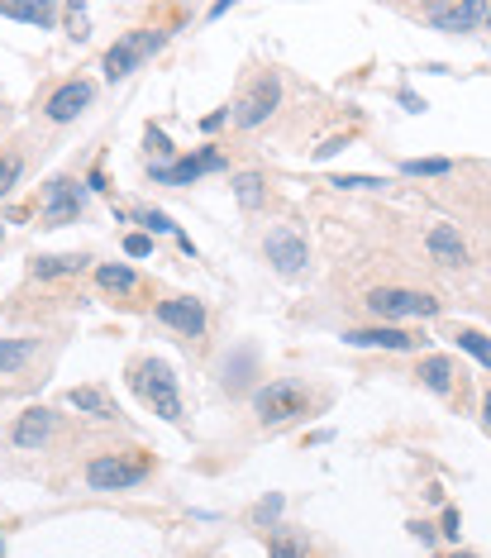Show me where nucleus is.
<instances>
[{"label":"nucleus","mask_w":491,"mask_h":558,"mask_svg":"<svg viewBox=\"0 0 491 558\" xmlns=\"http://www.w3.org/2000/svg\"><path fill=\"white\" fill-rule=\"evenodd\" d=\"M487 29H491V10H487Z\"/></svg>","instance_id":"4c0bfd02"},{"label":"nucleus","mask_w":491,"mask_h":558,"mask_svg":"<svg viewBox=\"0 0 491 558\" xmlns=\"http://www.w3.org/2000/svg\"><path fill=\"white\" fill-rule=\"evenodd\" d=\"M220 167H224V153L205 148V153H196V158H181V162H158V167H153V181H162V187H191L196 177L220 172Z\"/></svg>","instance_id":"6e6552de"},{"label":"nucleus","mask_w":491,"mask_h":558,"mask_svg":"<svg viewBox=\"0 0 491 558\" xmlns=\"http://www.w3.org/2000/svg\"><path fill=\"white\" fill-rule=\"evenodd\" d=\"M162 44H167V29H134V34H124L120 44L105 53V77L110 81H124L138 62H148Z\"/></svg>","instance_id":"7ed1b4c3"},{"label":"nucleus","mask_w":491,"mask_h":558,"mask_svg":"<svg viewBox=\"0 0 491 558\" xmlns=\"http://www.w3.org/2000/svg\"><path fill=\"white\" fill-rule=\"evenodd\" d=\"M439 535L458 544V535H462V521H458V511H444V529H439Z\"/></svg>","instance_id":"c756f323"},{"label":"nucleus","mask_w":491,"mask_h":558,"mask_svg":"<svg viewBox=\"0 0 491 558\" xmlns=\"http://www.w3.org/2000/svg\"><path fill=\"white\" fill-rule=\"evenodd\" d=\"M158 320H162V325H172V329H181L187 339H201V334H205V305L191 301V296L162 301L158 305Z\"/></svg>","instance_id":"9d476101"},{"label":"nucleus","mask_w":491,"mask_h":558,"mask_svg":"<svg viewBox=\"0 0 491 558\" xmlns=\"http://www.w3.org/2000/svg\"><path fill=\"white\" fill-rule=\"evenodd\" d=\"M334 187H348V191H372V187H387L382 177H354V172H344V177H334Z\"/></svg>","instance_id":"bb28decb"},{"label":"nucleus","mask_w":491,"mask_h":558,"mask_svg":"<svg viewBox=\"0 0 491 558\" xmlns=\"http://www.w3.org/2000/svg\"><path fill=\"white\" fill-rule=\"evenodd\" d=\"M425 244H429L434 262H444V268H462V262H468V244L458 239V229H454V225H434Z\"/></svg>","instance_id":"4468645a"},{"label":"nucleus","mask_w":491,"mask_h":558,"mask_svg":"<svg viewBox=\"0 0 491 558\" xmlns=\"http://www.w3.org/2000/svg\"><path fill=\"white\" fill-rule=\"evenodd\" d=\"M234 196H238V205H244V211H258V205L268 201V187H262L258 172H238V177H234Z\"/></svg>","instance_id":"412c9836"},{"label":"nucleus","mask_w":491,"mask_h":558,"mask_svg":"<svg viewBox=\"0 0 491 558\" xmlns=\"http://www.w3.org/2000/svg\"><path fill=\"white\" fill-rule=\"evenodd\" d=\"M91 96H96L91 81H67V87H58V91L48 96V105H44V110H48V120H53V124H67V120H77L81 110L91 105Z\"/></svg>","instance_id":"9b49d317"},{"label":"nucleus","mask_w":491,"mask_h":558,"mask_svg":"<svg viewBox=\"0 0 491 558\" xmlns=\"http://www.w3.org/2000/svg\"><path fill=\"white\" fill-rule=\"evenodd\" d=\"M420 382H425L429 387V392H448V387H454V362H448V358H425V362H420Z\"/></svg>","instance_id":"aec40b11"},{"label":"nucleus","mask_w":491,"mask_h":558,"mask_svg":"<svg viewBox=\"0 0 491 558\" xmlns=\"http://www.w3.org/2000/svg\"><path fill=\"white\" fill-rule=\"evenodd\" d=\"M277 511H282V496H268V501L258 506V521H262V525H268V521H277Z\"/></svg>","instance_id":"473e14b6"},{"label":"nucleus","mask_w":491,"mask_h":558,"mask_svg":"<svg viewBox=\"0 0 491 558\" xmlns=\"http://www.w3.org/2000/svg\"><path fill=\"white\" fill-rule=\"evenodd\" d=\"M458 348L462 354H472L482 368H491V339L487 334H477V329H458Z\"/></svg>","instance_id":"5701e85b"},{"label":"nucleus","mask_w":491,"mask_h":558,"mask_svg":"<svg viewBox=\"0 0 491 558\" xmlns=\"http://www.w3.org/2000/svg\"><path fill=\"white\" fill-rule=\"evenodd\" d=\"M448 558H477V554H448Z\"/></svg>","instance_id":"e433bc0d"},{"label":"nucleus","mask_w":491,"mask_h":558,"mask_svg":"<svg viewBox=\"0 0 491 558\" xmlns=\"http://www.w3.org/2000/svg\"><path fill=\"white\" fill-rule=\"evenodd\" d=\"M138 225L153 229V234H177V225H172V220H167L162 211H138Z\"/></svg>","instance_id":"a878e982"},{"label":"nucleus","mask_w":491,"mask_h":558,"mask_svg":"<svg viewBox=\"0 0 491 558\" xmlns=\"http://www.w3.org/2000/svg\"><path fill=\"white\" fill-rule=\"evenodd\" d=\"M134 392L153 406V415H162V421H181V396H177V378L172 368H167L162 358H148L134 368Z\"/></svg>","instance_id":"f03ea898"},{"label":"nucleus","mask_w":491,"mask_h":558,"mask_svg":"<svg viewBox=\"0 0 491 558\" xmlns=\"http://www.w3.org/2000/svg\"><path fill=\"white\" fill-rule=\"evenodd\" d=\"M67 406L87 411V415H96V421H115V406H110L105 392H96V387H77V392H67Z\"/></svg>","instance_id":"dca6fc26"},{"label":"nucleus","mask_w":491,"mask_h":558,"mask_svg":"<svg viewBox=\"0 0 491 558\" xmlns=\"http://www.w3.org/2000/svg\"><path fill=\"white\" fill-rule=\"evenodd\" d=\"M339 148H344V138H329V144H325V148H315V158H320V162H325V158H334V153H339Z\"/></svg>","instance_id":"f704fd0d"},{"label":"nucleus","mask_w":491,"mask_h":558,"mask_svg":"<svg viewBox=\"0 0 491 558\" xmlns=\"http://www.w3.org/2000/svg\"><path fill=\"white\" fill-rule=\"evenodd\" d=\"M87 262L91 258H81V254H53V258H38L34 262V277H77Z\"/></svg>","instance_id":"a211bd4d"},{"label":"nucleus","mask_w":491,"mask_h":558,"mask_svg":"<svg viewBox=\"0 0 491 558\" xmlns=\"http://www.w3.org/2000/svg\"><path fill=\"white\" fill-rule=\"evenodd\" d=\"M368 311L377 320H425L439 311V301L425 296V291H405V287H377L368 291Z\"/></svg>","instance_id":"20e7f679"},{"label":"nucleus","mask_w":491,"mask_h":558,"mask_svg":"<svg viewBox=\"0 0 491 558\" xmlns=\"http://www.w3.org/2000/svg\"><path fill=\"white\" fill-rule=\"evenodd\" d=\"M277 101H282V81H277L272 72H268V77H258V81H254V91H248L244 101H238L234 124H238V129H258V124L277 110Z\"/></svg>","instance_id":"423d86ee"},{"label":"nucleus","mask_w":491,"mask_h":558,"mask_svg":"<svg viewBox=\"0 0 491 558\" xmlns=\"http://www.w3.org/2000/svg\"><path fill=\"white\" fill-rule=\"evenodd\" d=\"M262 248H268V262H272L277 272H301L305 268V239H301L296 229H287V225L272 229Z\"/></svg>","instance_id":"1a4fd4ad"},{"label":"nucleus","mask_w":491,"mask_h":558,"mask_svg":"<svg viewBox=\"0 0 491 558\" xmlns=\"http://www.w3.org/2000/svg\"><path fill=\"white\" fill-rule=\"evenodd\" d=\"M96 282H101L105 291L129 296V291L138 287V277H134V268H124V262H105V268H96Z\"/></svg>","instance_id":"6ab92c4d"},{"label":"nucleus","mask_w":491,"mask_h":558,"mask_svg":"<svg viewBox=\"0 0 491 558\" xmlns=\"http://www.w3.org/2000/svg\"><path fill=\"white\" fill-rule=\"evenodd\" d=\"M124 254H129V258H148L153 239H148V234H129V239H124Z\"/></svg>","instance_id":"cd10ccee"},{"label":"nucleus","mask_w":491,"mask_h":558,"mask_svg":"<svg viewBox=\"0 0 491 558\" xmlns=\"http://www.w3.org/2000/svg\"><path fill=\"white\" fill-rule=\"evenodd\" d=\"M272 558H305L291 539H272Z\"/></svg>","instance_id":"2f4dec72"},{"label":"nucleus","mask_w":491,"mask_h":558,"mask_svg":"<svg viewBox=\"0 0 491 558\" xmlns=\"http://www.w3.org/2000/svg\"><path fill=\"white\" fill-rule=\"evenodd\" d=\"M482 415H487V429H491V392H487V406H482Z\"/></svg>","instance_id":"c9c22d12"},{"label":"nucleus","mask_w":491,"mask_h":558,"mask_svg":"<svg viewBox=\"0 0 491 558\" xmlns=\"http://www.w3.org/2000/svg\"><path fill=\"white\" fill-rule=\"evenodd\" d=\"M305 406H311V396H305V387H296V382H268L254 396V411H258L262 425H287V421H296V415H305Z\"/></svg>","instance_id":"39448f33"},{"label":"nucleus","mask_w":491,"mask_h":558,"mask_svg":"<svg viewBox=\"0 0 491 558\" xmlns=\"http://www.w3.org/2000/svg\"><path fill=\"white\" fill-rule=\"evenodd\" d=\"M48 435H53V411H44V406H29L15 421V444L20 449H38Z\"/></svg>","instance_id":"2eb2a0df"},{"label":"nucleus","mask_w":491,"mask_h":558,"mask_svg":"<svg viewBox=\"0 0 491 558\" xmlns=\"http://www.w3.org/2000/svg\"><path fill=\"white\" fill-rule=\"evenodd\" d=\"M344 344L348 348H391V354H405V348H415V334H405L396 325H377V329H348Z\"/></svg>","instance_id":"ddd939ff"},{"label":"nucleus","mask_w":491,"mask_h":558,"mask_svg":"<svg viewBox=\"0 0 491 558\" xmlns=\"http://www.w3.org/2000/svg\"><path fill=\"white\" fill-rule=\"evenodd\" d=\"M0 20H20V24H38V29H53V20H58V5H0Z\"/></svg>","instance_id":"f3484780"},{"label":"nucleus","mask_w":491,"mask_h":558,"mask_svg":"<svg viewBox=\"0 0 491 558\" xmlns=\"http://www.w3.org/2000/svg\"><path fill=\"white\" fill-rule=\"evenodd\" d=\"M20 167H24V162L15 158V153H5V158H0V196H5V191L20 181Z\"/></svg>","instance_id":"393cba45"},{"label":"nucleus","mask_w":491,"mask_h":558,"mask_svg":"<svg viewBox=\"0 0 491 558\" xmlns=\"http://www.w3.org/2000/svg\"><path fill=\"white\" fill-rule=\"evenodd\" d=\"M148 148L158 153V158H172V144H167V134H162V129H148Z\"/></svg>","instance_id":"c85d7f7f"},{"label":"nucleus","mask_w":491,"mask_h":558,"mask_svg":"<svg viewBox=\"0 0 491 558\" xmlns=\"http://www.w3.org/2000/svg\"><path fill=\"white\" fill-rule=\"evenodd\" d=\"M148 472H153L148 454H101L87 463V482H91V492H129Z\"/></svg>","instance_id":"f257e3e1"},{"label":"nucleus","mask_w":491,"mask_h":558,"mask_svg":"<svg viewBox=\"0 0 491 558\" xmlns=\"http://www.w3.org/2000/svg\"><path fill=\"white\" fill-rule=\"evenodd\" d=\"M81 205H87V191L77 187L72 177H53L48 191H44V220L48 225H72L81 215Z\"/></svg>","instance_id":"0eeeda50"},{"label":"nucleus","mask_w":491,"mask_h":558,"mask_svg":"<svg viewBox=\"0 0 491 558\" xmlns=\"http://www.w3.org/2000/svg\"><path fill=\"white\" fill-rule=\"evenodd\" d=\"M411 529H415V539H420V544H434V539H439V529H434V525H425V521H415Z\"/></svg>","instance_id":"72a5a7b5"},{"label":"nucleus","mask_w":491,"mask_h":558,"mask_svg":"<svg viewBox=\"0 0 491 558\" xmlns=\"http://www.w3.org/2000/svg\"><path fill=\"white\" fill-rule=\"evenodd\" d=\"M482 20H487V5H477V0H468V5H429V24L444 34H468Z\"/></svg>","instance_id":"f8f14e48"},{"label":"nucleus","mask_w":491,"mask_h":558,"mask_svg":"<svg viewBox=\"0 0 491 558\" xmlns=\"http://www.w3.org/2000/svg\"><path fill=\"white\" fill-rule=\"evenodd\" d=\"M67 20H72V34H77V38H87V10H81V5H67Z\"/></svg>","instance_id":"7c9ffc66"},{"label":"nucleus","mask_w":491,"mask_h":558,"mask_svg":"<svg viewBox=\"0 0 491 558\" xmlns=\"http://www.w3.org/2000/svg\"><path fill=\"white\" fill-rule=\"evenodd\" d=\"M38 339H0V372H15L34 358Z\"/></svg>","instance_id":"4be33fe9"},{"label":"nucleus","mask_w":491,"mask_h":558,"mask_svg":"<svg viewBox=\"0 0 491 558\" xmlns=\"http://www.w3.org/2000/svg\"><path fill=\"white\" fill-rule=\"evenodd\" d=\"M401 172L405 177H448V172H454V162H448V158H411V162H401Z\"/></svg>","instance_id":"b1692460"}]
</instances>
